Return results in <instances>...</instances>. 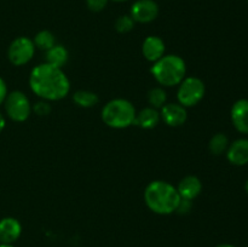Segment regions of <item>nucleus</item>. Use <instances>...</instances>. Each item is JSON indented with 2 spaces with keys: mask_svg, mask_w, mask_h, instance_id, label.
I'll use <instances>...</instances> for the list:
<instances>
[{
  "mask_svg": "<svg viewBox=\"0 0 248 247\" xmlns=\"http://www.w3.org/2000/svg\"><path fill=\"white\" fill-rule=\"evenodd\" d=\"M31 91L44 101H60L70 91V82L62 68L41 63L31 69L29 75Z\"/></svg>",
  "mask_w": 248,
  "mask_h": 247,
  "instance_id": "nucleus-1",
  "label": "nucleus"
},
{
  "mask_svg": "<svg viewBox=\"0 0 248 247\" xmlns=\"http://www.w3.org/2000/svg\"><path fill=\"white\" fill-rule=\"evenodd\" d=\"M176 186L165 181H153L144 190V201L148 208L157 215H171L176 212L181 202Z\"/></svg>",
  "mask_w": 248,
  "mask_h": 247,
  "instance_id": "nucleus-2",
  "label": "nucleus"
},
{
  "mask_svg": "<svg viewBox=\"0 0 248 247\" xmlns=\"http://www.w3.org/2000/svg\"><path fill=\"white\" fill-rule=\"evenodd\" d=\"M150 73L162 86H176L186 77V65L183 58L179 56L164 55L160 60L154 62Z\"/></svg>",
  "mask_w": 248,
  "mask_h": 247,
  "instance_id": "nucleus-3",
  "label": "nucleus"
},
{
  "mask_svg": "<svg viewBox=\"0 0 248 247\" xmlns=\"http://www.w3.org/2000/svg\"><path fill=\"white\" fill-rule=\"evenodd\" d=\"M136 109L130 101L115 98L109 101L102 109V120L111 128H126L133 125L136 119Z\"/></svg>",
  "mask_w": 248,
  "mask_h": 247,
  "instance_id": "nucleus-4",
  "label": "nucleus"
},
{
  "mask_svg": "<svg viewBox=\"0 0 248 247\" xmlns=\"http://www.w3.org/2000/svg\"><path fill=\"white\" fill-rule=\"evenodd\" d=\"M205 92L206 87L202 80L196 77H184L179 84L177 99H178V103L186 108L194 107L202 101Z\"/></svg>",
  "mask_w": 248,
  "mask_h": 247,
  "instance_id": "nucleus-5",
  "label": "nucleus"
},
{
  "mask_svg": "<svg viewBox=\"0 0 248 247\" xmlns=\"http://www.w3.org/2000/svg\"><path fill=\"white\" fill-rule=\"evenodd\" d=\"M5 110L12 121L23 123L31 113V106L28 97L22 91H12L5 98Z\"/></svg>",
  "mask_w": 248,
  "mask_h": 247,
  "instance_id": "nucleus-6",
  "label": "nucleus"
},
{
  "mask_svg": "<svg viewBox=\"0 0 248 247\" xmlns=\"http://www.w3.org/2000/svg\"><path fill=\"white\" fill-rule=\"evenodd\" d=\"M34 53H35V45H34L33 40L27 36L16 38L7 48V58H9L10 63L16 67H21V65L31 62Z\"/></svg>",
  "mask_w": 248,
  "mask_h": 247,
  "instance_id": "nucleus-7",
  "label": "nucleus"
},
{
  "mask_svg": "<svg viewBox=\"0 0 248 247\" xmlns=\"http://www.w3.org/2000/svg\"><path fill=\"white\" fill-rule=\"evenodd\" d=\"M159 15V5L154 0H137L131 6L132 19L138 23H150Z\"/></svg>",
  "mask_w": 248,
  "mask_h": 247,
  "instance_id": "nucleus-8",
  "label": "nucleus"
},
{
  "mask_svg": "<svg viewBox=\"0 0 248 247\" xmlns=\"http://www.w3.org/2000/svg\"><path fill=\"white\" fill-rule=\"evenodd\" d=\"M160 116L167 126L178 127V126L186 124V119H188V113H186V107H183L182 104L166 103L161 108Z\"/></svg>",
  "mask_w": 248,
  "mask_h": 247,
  "instance_id": "nucleus-9",
  "label": "nucleus"
},
{
  "mask_svg": "<svg viewBox=\"0 0 248 247\" xmlns=\"http://www.w3.org/2000/svg\"><path fill=\"white\" fill-rule=\"evenodd\" d=\"M227 159L235 166H245L248 164V139L240 138L230 143L228 147Z\"/></svg>",
  "mask_w": 248,
  "mask_h": 247,
  "instance_id": "nucleus-10",
  "label": "nucleus"
},
{
  "mask_svg": "<svg viewBox=\"0 0 248 247\" xmlns=\"http://www.w3.org/2000/svg\"><path fill=\"white\" fill-rule=\"evenodd\" d=\"M230 118L239 132L248 135V99H239L232 104Z\"/></svg>",
  "mask_w": 248,
  "mask_h": 247,
  "instance_id": "nucleus-11",
  "label": "nucleus"
},
{
  "mask_svg": "<svg viewBox=\"0 0 248 247\" xmlns=\"http://www.w3.org/2000/svg\"><path fill=\"white\" fill-rule=\"evenodd\" d=\"M22 234V225L14 217H5L0 219V242L14 244Z\"/></svg>",
  "mask_w": 248,
  "mask_h": 247,
  "instance_id": "nucleus-12",
  "label": "nucleus"
},
{
  "mask_svg": "<svg viewBox=\"0 0 248 247\" xmlns=\"http://www.w3.org/2000/svg\"><path fill=\"white\" fill-rule=\"evenodd\" d=\"M143 56L149 62H156L165 55V43L161 38L150 35L145 38L142 45Z\"/></svg>",
  "mask_w": 248,
  "mask_h": 247,
  "instance_id": "nucleus-13",
  "label": "nucleus"
},
{
  "mask_svg": "<svg viewBox=\"0 0 248 247\" xmlns=\"http://www.w3.org/2000/svg\"><path fill=\"white\" fill-rule=\"evenodd\" d=\"M201 190H202V183L196 176L184 177L177 186V191H178L181 199L189 201L198 198L201 194Z\"/></svg>",
  "mask_w": 248,
  "mask_h": 247,
  "instance_id": "nucleus-14",
  "label": "nucleus"
},
{
  "mask_svg": "<svg viewBox=\"0 0 248 247\" xmlns=\"http://www.w3.org/2000/svg\"><path fill=\"white\" fill-rule=\"evenodd\" d=\"M160 119L161 116H160L157 109L153 108V107H147L138 114H136L133 125L140 126V128H144V130H152V128L156 127L157 124L160 123Z\"/></svg>",
  "mask_w": 248,
  "mask_h": 247,
  "instance_id": "nucleus-15",
  "label": "nucleus"
},
{
  "mask_svg": "<svg viewBox=\"0 0 248 247\" xmlns=\"http://www.w3.org/2000/svg\"><path fill=\"white\" fill-rule=\"evenodd\" d=\"M68 61V50L62 45H55L46 51V63L62 68Z\"/></svg>",
  "mask_w": 248,
  "mask_h": 247,
  "instance_id": "nucleus-16",
  "label": "nucleus"
},
{
  "mask_svg": "<svg viewBox=\"0 0 248 247\" xmlns=\"http://www.w3.org/2000/svg\"><path fill=\"white\" fill-rule=\"evenodd\" d=\"M73 101L81 108H91L99 102L98 94L87 90H79L73 94Z\"/></svg>",
  "mask_w": 248,
  "mask_h": 247,
  "instance_id": "nucleus-17",
  "label": "nucleus"
},
{
  "mask_svg": "<svg viewBox=\"0 0 248 247\" xmlns=\"http://www.w3.org/2000/svg\"><path fill=\"white\" fill-rule=\"evenodd\" d=\"M228 147H229V139L224 133H216L212 138H211L210 143H208V149H210L211 154L219 156V155L224 154L227 152Z\"/></svg>",
  "mask_w": 248,
  "mask_h": 247,
  "instance_id": "nucleus-18",
  "label": "nucleus"
},
{
  "mask_svg": "<svg viewBox=\"0 0 248 247\" xmlns=\"http://www.w3.org/2000/svg\"><path fill=\"white\" fill-rule=\"evenodd\" d=\"M33 43L35 47L43 51H47L56 45V38L50 31H41L34 36Z\"/></svg>",
  "mask_w": 248,
  "mask_h": 247,
  "instance_id": "nucleus-19",
  "label": "nucleus"
},
{
  "mask_svg": "<svg viewBox=\"0 0 248 247\" xmlns=\"http://www.w3.org/2000/svg\"><path fill=\"white\" fill-rule=\"evenodd\" d=\"M167 94L162 87H153L148 92V102L150 107L155 109H161L166 104Z\"/></svg>",
  "mask_w": 248,
  "mask_h": 247,
  "instance_id": "nucleus-20",
  "label": "nucleus"
},
{
  "mask_svg": "<svg viewBox=\"0 0 248 247\" xmlns=\"http://www.w3.org/2000/svg\"><path fill=\"white\" fill-rule=\"evenodd\" d=\"M135 27V21L132 19V17L130 15H124L120 16L115 22V29L118 33L125 34L131 31Z\"/></svg>",
  "mask_w": 248,
  "mask_h": 247,
  "instance_id": "nucleus-21",
  "label": "nucleus"
},
{
  "mask_svg": "<svg viewBox=\"0 0 248 247\" xmlns=\"http://www.w3.org/2000/svg\"><path fill=\"white\" fill-rule=\"evenodd\" d=\"M31 110L35 111V114H38L39 116H46L51 113L52 108L47 101H40L31 107Z\"/></svg>",
  "mask_w": 248,
  "mask_h": 247,
  "instance_id": "nucleus-22",
  "label": "nucleus"
},
{
  "mask_svg": "<svg viewBox=\"0 0 248 247\" xmlns=\"http://www.w3.org/2000/svg\"><path fill=\"white\" fill-rule=\"evenodd\" d=\"M108 0H86V5L90 11L99 12L103 9H106Z\"/></svg>",
  "mask_w": 248,
  "mask_h": 247,
  "instance_id": "nucleus-23",
  "label": "nucleus"
},
{
  "mask_svg": "<svg viewBox=\"0 0 248 247\" xmlns=\"http://www.w3.org/2000/svg\"><path fill=\"white\" fill-rule=\"evenodd\" d=\"M7 96V86L6 82L2 77H0V104H2L5 102V98Z\"/></svg>",
  "mask_w": 248,
  "mask_h": 247,
  "instance_id": "nucleus-24",
  "label": "nucleus"
},
{
  "mask_svg": "<svg viewBox=\"0 0 248 247\" xmlns=\"http://www.w3.org/2000/svg\"><path fill=\"white\" fill-rule=\"evenodd\" d=\"M190 208H191V201L182 199L181 202H179L178 208H177V211H178L179 213H186V212H188Z\"/></svg>",
  "mask_w": 248,
  "mask_h": 247,
  "instance_id": "nucleus-25",
  "label": "nucleus"
},
{
  "mask_svg": "<svg viewBox=\"0 0 248 247\" xmlns=\"http://www.w3.org/2000/svg\"><path fill=\"white\" fill-rule=\"evenodd\" d=\"M5 126H6V120H5L4 115H2V114L0 113V132H1V131L4 130Z\"/></svg>",
  "mask_w": 248,
  "mask_h": 247,
  "instance_id": "nucleus-26",
  "label": "nucleus"
},
{
  "mask_svg": "<svg viewBox=\"0 0 248 247\" xmlns=\"http://www.w3.org/2000/svg\"><path fill=\"white\" fill-rule=\"evenodd\" d=\"M216 247H237V246H234V245H230V244H222V245H218V246Z\"/></svg>",
  "mask_w": 248,
  "mask_h": 247,
  "instance_id": "nucleus-27",
  "label": "nucleus"
},
{
  "mask_svg": "<svg viewBox=\"0 0 248 247\" xmlns=\"http://www.w3.org/2000/svg\"><path fill=\"white\" fill-rule=\"evenodd\" d=\"M0 247H14V246H12V244H1V242H0Z\"/></svg>",
  "mask_w": 248,
  "mask_h": 247,
  "instance_id": "nucleus-28",
  "label": "nucleus"
},
{
  "mask_svg": "<svg viewBox=\"0 0 248 247\" xmlns=\"http://www.w3.org/2000/svg\"><path fill=\"white\" fill-rule=\"evenodd\" d=\"M245 190H246V193L248 194V179H247L246 184H245Z\"/></svg>",
  "mask_w": 248,
  "mask_h": 247,
  "instance_id": "nucleus-29",
  "label": "nucleus"
},
{
  "mask_svg": "<svg viewBox=\"0 0 248 247\" xmlns=\"http://www.w3.org/2000/svg\"><path fill=\"white\" fill-rule=\"evenodd\" d=\"M113 1H116V2H123V1H127V0H113Z\"/></svg>",
  "mask_w": 248,
  "mask_h": 247,
  "instance_id": "nucleus-30",
  "label": "nucleus"
},
{
  "mask_svg": "<svg viewBox=\"0 0 248 247\" xmlns=\"http://www.w3.org/2000/svg\"><path fill=\"white\" fill-rule=\"evenodd\" d=\"M247 2H248V0H247Z\"/></svg>",
  "mask_w": 248,
  "mask_h": 247,
  "instance_id": "nucleus-31",
  "label": "nucleus"
}]
</instances>
